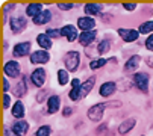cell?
<instances>
[{
	"mask_svg": "<svg viewBox=\"0 0 153 136\" xmlns=\"http://www.w3.org/2000/svg\"><path fill=\"white\" fill-rule=\"evenodd\" d=\"M79 62H80V55H79V52H76V50L68 52L67 56H65V65H67V71H76L77 67H79Z\"/></svg>",
	"mask_w": 153,
	"mask_h": 136,
	"instance_id": "obj_1",
	"label": "cell"
},
{
	"mask_svg": "<svg viewBox=\"0 0 153 136\" xmlns=\"http://www.w3.org/2000/svg\"><path fill=\"white\" fill-rule=\"evenodd\" d=\"M106 107H108L106 103H97V104H94L93 107L88 109V118L91 121H100Z\"/></svg>",
	"mask_w": 153,
	"mask_h": 136,
	"instance_id": "obj_2",
	"label": "cell"
},
{
	"mask_svg": "<svg viewBox=\"0 0 153 136\" xmlns=\"http://www.w3.org/2000/svg\"><path fill=\"white\" fill-rule=\"evenodd\" d=\"M134 83L140 91L147 92V89H149V74L147 73H137L134 76Z\"/></svg>",
	"mask_w": 153,
	"mask_h": 136,
	"instance_id": "obj_3",
	"label": "cell"
},
{
	"mask_svg": "<svg viewBox=\"0 0 153 136\" xmlns=\"http://www.w3.org/2000/svg\"><path fill=\"white\" fill-rule=\"evenodd\" d=\"M26 24H27V20L25 18V17H12L11 20H9V26H11V30L12 32H15V33H18V32H23L25 30V27H26Z\"/></svg>",
	"mask_w": 153,
	"mask_h": 136,
	"instance_id": "obj_4",
	"label": "cell"
},
{
	"mask_svg": "<svg viewBox=\"0 0 153 136\" xmlns=\"http://www.w3.org/2000/svg\"><path fill=\"white\" fill-rule=\"evenodd\" d=\"M118 35L121 36V39L124 42H134V41L138 39L140 32L135 30V29H123V27H120L118 29Z\"/></svg>",
	"mask_w": 153,
	"mask_h": 136,
	"instance_id": "obj_5",
	"label": "cell"
},
{
	"mask_svg": "<svg viewBox=\"0 0 153 136\" xmlns=\"http://www.w3.org/2000/svg\"><path fill=\"white\" fill-rule=\"evenodd\" d=\"M20 70H21L20 64L15 62V61H8L5 64V67H3V71H5V74L8 77H17V76H20Z\"/></svg>",
	"mask_w": 153,
	"mask_h": 136,
	"instance_id": "obj_6",
	"label": "cell"
},
{
	"mask_svg": "<svg viewBox=\"0 0 153 136\" xmlns=\"http://www.w3.org/2000/svg\"><path fill=\"white\" fill-rule=\"evenodd\" d=\"M50 55L47 53V50H36L30 55V64H46L49 62Z\"/></svg>",
	"mask_w": 153,
	"mask_h": 136,
	"instance_id": "obj_7",
	"label": "cell"
},
{
	"mask_svg": "<svg viewBox=\"0 0 153 136\" xmlns=\"http://www.w3.org/2000/svg\"><path fill=\"white\" fill-rule=\"evenodd\" d=\"M30 80H32V83L35 86L41 88L42 85H44V82H46V71H44V68H36V70L32 73V76H30Z\"/></svg>",
	"mask_w": 153,
	"mask_h": 136,
	"instance_id": "obj_8",
	"label": "cell"
},
{
	"mask_svg": "<svg viewBox=\"0 0 153 136\" xmlns=\"http://www.w3.org/2000/svg\"><path fill=\"white\" fill-rule=\"evenodd\" d=\"M30 53V42L25 41V42H18L14 47V56L15 58H23L26 55Z\"/></svg>",
	"mask_w": 153,
	"mask_h": 136,
	"instance_id": "obj_9",
	"label": "cell"
},
{
	"mask_svg": "<svg viewBox=\"0 0 153 136\" xmlns=\"http://www.w3.org/2000/svg\"><path fill=\"white\" fill-rule=\"evenodd\" d=\"M61 35L65 36L68 39V42H73L74 39H79V35H77V30L73 24H65L62 29H61Z\"/></svg>",
	"mask_w": 153,
	"mask_h": 136,
	"instance_id": "obj_10",
	"label": "cell"
},
{
	"mask_svg": "<svg viewBox=\"0 0 153 136\" xmlns=\"http://www.w3.org/2000/svg\"><path fill=\"white\" fill-rule=\"evenodd\" d=\"M71 91H70V94H68V97L73 100V101H76V100H79L80 97H82V83H80V80L79 79H73L71 80Z\"/></svg>",
	"mask_w": 153,
	"mask_h": 136,
	"instance_id": "obj_11",
	"label": "cell"
},
{
	"mask_svg": "<svg viewBox=\"0 0 153 136\" xmlns=\"http://www.w3.org/2000/svg\"><path fill=\"white\" fill-rule=\"evenodd\" d=\"M77 26L83 32H88L96 26V21H94L93 17H80V18H77Z\"/></svg>",
	"mask_w": 153,
	"mask_h": 136,
	"instance_id": "obj_12",
	"label": "cell"
},
{
	"mask_svg": "<svg viewBox=\"0 0 153 136\" xmlns=\"http://www.w3.org/2000/svg\"><path fill=\"white\" fill-rule=\"evenodd\" d=\"M17 136H25L26 133H27V130H29V124L26 123V121H23V120H18V121H15L14 124H12V129H11Z\"/></svg>",
	"mask_w": 153,
	"mask_h": 136,
	"instance_id": "obj_13",
	"label": "cell"
},
{
	"mask_svg": "<svg viewBox=\"0 0 153 136\" xmlns=\"http://www.w3.org/2000/svg\"><path fill=\"white\" fill-rule=\"evenodd\" d=\"M61 107V98L59 95H52L47 100V113H56Z\"/></svg>",
	"mask_w": 153,
	"mask_h": 136,
	"instance_id": "obj_14",
	"label": "cell"
},
{
	"mask_svg": "<svg viewBox=\"0 0 153 136\" xmlns=\"http://www.w3.org/2000/svg\"><path fill=\"white\" fill-rule=\"evenodd\" d=\"M115 89H117V85H115L114 82H105V83L100 86L99 94H100L102 97H109V95L114 94Z\"/></svg>",
	"mask_w": 153,
	"mask_h": 136,
	"instance_id": "obj_15",
	"label": "cell"
},
{
	"mask_svg": "<svg viewBox=\"0 0 153 136\" xmlns=\"http://www.w3.org/2000/svg\"><path fill=\"white\" fill-rule=\"evenodd\" d=\"M96 35H97V32H96V30L82 32V33L79 35V42H80L82 45H90V44L96 39Z\"/></svg>",
	"mask_w": 153,
	"mask_h": 136,
	"instance_id": "obj_16",
	"label": "cell"
},
{
	"mask_svg": "<svg viewBox=\"0 0 153 136\" xmlns=\"http://www.w3.org/2000/svg\"><path fill=\"white\" fill-rule=\"evenodd\" d=\"M52 20V12L49 11V9H44L38 17H35L33 18V23L36 26H41V24H46V23H49Z\"/></svg>",
	"mask_w": 153,
	"mask_h": 136,
	"instance_id": "obj_17",
	"label": "cell"
},
{
	"mask_svg": "<svg viewBox=\"0 0 153 136\" xmlns=\"http://www.w3.org/2000/svg\"><path fill=\"white\" fill-rule=\"evenodd\" d=\"M36 42H38V45L41 47V50H49L52 47V39L46 33H39L36 36Z\"/></svg>",
	"mask_w": 153,
	"mask_h": 136,
	"instance_id": "obj_18",
	"label": "cell"
},
{
	"mask_svg": "<svg viewBox=\"0 0 153 136\" xmlns=\"http://www.w3.org/2000/svg\"><path fill=\"white\" fill-rule=\"evenodd\" d=\"M138 65H140V56L138 55H134L132 58L127 59V62L124 65V70L129 71V73H132V71H135L137 68H138Z\"/></svg>",
	"mask_w": 153,
	"mask_h": 136,
	"instance_id": "obj_19",
	"label": "cell"
},
{
	"mask_svg": "<svg viewBox=\"0 0 153 136\" xmlns=\"http://www.w3.org/2000/svg\"><path fill=\"white\" fill-rule=\"evenodd\" d=\"M41 12H42V5H41V3H30V5H27V8H26V14H27L29 17H32V18L38 17Z\"/></svg>",
	"mask_w": 153,
	"mask_h": 136,
	"instance_id": "obj_20",
	"label": "cell"
},
{
	"mask_svg": "<svg viewBox=\"0 0 153 136\" xmlns=\"http://www.w3.org/2000/svg\"><path fill=\"white\" fill-rule=\"evenodd\" d=\"M135 124H137L135 118H129V120H126L124 123L120 124V127H118V133H120V135H124V133L130 132V130L135 127Z\"/></svg>",
	"mask_w": 153,
	"mask_h": 136,
	"instance_id": "obj_21",
	"label": "cell"
},
{
	"mask_svg": "<svg viewBox=\"0 0 153 136\" xmlns=\"http://www.w3.org/2000/svg\"><path fill=\"white\" fill-rule=\"evenodd\" d=\"M12 117H15V118H18V120H21L25 117V104L21 103L20 100L14 104V107H12Z\"/></svg>",
	"mask_w": 153,
	"mask_h": 136,
	"instance_id": "obj_22",
	"label": "cell"
},
{
	"mask_svg": "<svg viewBox=\"0 0 153 136\" xmlns=\"http://www.w3.org/2000/svg\"><path fill=\"white\" fill-rule=\"evenodd\" d=\"M103 6L99 5V3H88V5H85V12L88 14V15H99L102 12Z\"/></svg>",
	"mask_w": 153,
	"mask_h": 136,
	"instance_id": "obj_23",
	"label": "cell"
},
{
	"mask_svg": "<svg viewBox=\"0 0 153 136\" xmlns=\"http://www.w3.org/2000/svg\"><path fill=\"white\" fill-rule=\"evenodd\" d=\"M94 83H96V77H94V76H93V77H90L85 83H82V97H85V95H86V94H88L90 91L93 89Z\"/></svg>",
	"mask_w": 153,
	"mask_h": 136,
	"instance_id": "obj_24",
	"label": "cell"
},
{
	"mask_svg": "<svg viewBox=\"0 0 153 136\" xmlns=\"http://www.w3.org/2000/svg\"><path fill=\"white\" fill-rule=\"evenodd\" d=\"M138 32L140 33H150V32H153V21H146V23H143V24H140V27H138Z\"/></svg>",
	"mask_w": 153,
	"mask_h": 136,
	"instance_id": "obj_25",
	"label": "cell"
},
{
	"mask_svg": "<svg viewBox=\"0 0 153 136\" xmlns=\"http://www.w3.org/2000/svg\"><path fill=\"white\" fill-rule=\"evenodd\" d=\"M68 80H70V77H68V71L67 70H59L58 71V82H59V85H67Z\"/></svg>",
	"mask_w": 153,
	"mask_h": 136,
	"instance_id": "obj_26",
	"label": "cell"
},
{
	"mask_svg": "<svg viewBox=\"0 0 153 136\" xmlns=\"http://www.w3.org/2000/svg\"><path fill=\"white\" fill-rule=\"evenodd\" d=\"M106 64H108V59H103V58H100V59H94V61L90 62V68H91V70H99V68L105 67Z\"/></svg>",
	"mask_w": 153,
	"mask_h": 136,
	"instance_id": "obj_27",
	"label": "cell"
},
{
	"mask_svg": "<svg viewBox=\"0 0 153 136\" xmlns=\"http://www.w3.org/2000/svg\"><path fill=\"white\" fill-rule=\"evenodd\" d=\"M109 49H111V44H109V41H108V39H103V41H100V42H99L97 50H99V53H100V55L108 53V52H109Z\"/></svg>",
	"mask_w": 153,
	"mask_h": 136,
	"instance_id": "obj_28",
	"label": "cell"
},
{
	"mask_svg": "<svg viewBox=\"0 0 153 136\" xmlns=\"http://www.w3.org/2000/svg\"><path fill=\"white\" fill-rule=\"evenodd\" d=\"M50 133H52L50 126H41V127L36 130L35 136H50Z\"/></svg>",
	"mask_w": 153,
	"mask_h": 136,
	"instance_id": "obj_29",
	"label": "cell"
},
{
	"mask_svg": "<svg viewBox=\"0 0 153 136\" xmlns=\"http://www.w3.org/2000/svg\"><path fill=\"white\" fill-rule=\"evenodd\" d=\"M15 94L18 95V97H21V95H25L26 94V86H25V80H21L17 86H15Z\"/></svg>",
	"mask_w": 153,
	"mask_h": 136,
	"instance_id": "obj_30",
	"label": "cell"
},
{
	"mask_svg": "<svg viewBox=\"0 0 153 136\" xmlns=\"http://www.w3.org/2000/svg\"><path fill=\"white\" fill-rule=\"evenodd\" d=\"M46 35H47L50 39H52V38H59V36H62V35H61V30H58V29H47Z\"/></svg>",
	"mask_w": 153,
	"mask_h": 136,
	"instance_id": "obj_31",
	"label": "cell"
},
{
	"mask_svg": "<svg viewBox=\"0 0 153 136\" xmlns=\"http://www.w3.org/2000/svg\"><path fill=\"white\" fill-rule=\"evenodd\" d=\"M9 106H11V95H9L8 92H5V94H3V107L8 109Z\"/></svg>",
	"mask_w": 153,
	"mask_h": 136,
	"instance_id": "obj_32",
	"label": "cell"
},
{
	"mask_svg": "<svg viewBox=\"0 0 153 136\" xmlns=\"http://www.w3.org/2000/svg\"><path fill=\"white\" fill-rule=\"evenodd\" d=\"M73 6H74L73 3H58V8H59L61 11H70Z\"/></svg>",
	"mask_w": 153,
	"mask_h": 136,
	"instance_id": "obj_33",
	"label": "cell"
},
{
	"mask_svg": "<svg viewBox=\"0 0 153 136\" xmlns=\"http://www.w3.org/2000/svg\"><path fill=\"white\" fill-rule=\"evenodd\" d=\"M146 49L147 50H150V52H153V33L147 38V41H146Z\"/></svg>",
	"mask_w": 153,
	"mask_h": 136,
	"instance_id": "obj_34",
	"label": "cell"
},
{
	"mask_svg": "<svg viewBox=\"0 0 153 136\" xmlns=\"http://www.w3.org/2000/svg\"><path fill=\"white\" fill-rule=\"evenodd\" d=\"M123 6H124V9H126V11H134V9L137 8V5H135V3H123Z\"/></svg>",
	"mask_w": 153,
	"mask_h": 136,
	"instance_id": "obj_35",
	"label": "cell"
},
{
	"mask_svg": "<svg viewBox=\"0 0 153 136\" xmlns=\"http://www.w3.org/2000/svg\"><path fill=\"white\" fill-rule=\"evenodd\" d=\"M71 112H73V109H71V107H65L62 113H64V117H70V115H71Z\"/></svg>",
	"mask_w": 153,
	"mask_h": 136,
	"instance_id": "obj_36",
	"label": "cell"
},
{
	"mask_svg": "<svg viewBox=\"0 0 153 136\" xmlns=\"http://www.w3.org/2000/svg\"><path fill=\"white\" fill-rule=\"evenodd\" d=\"M8 89H9V83H8V79H3V91H5V92H8Z\"/></svg>",
	"mask_w": 153,
	"mask_h": 136,
	"instance_id": "obj_37",
	"label": "cell"
},
{
	"mask_svg": "<svg viewBox=\"0 0 153 136\" xmlns=\"http://www.w3.org/2000/svg\"><path fill=\"white\" fill-rule=\"evenodd\" d=\"M5 136H17V135H15L12 130H9V129L6 127V129H5Z\"/></svg>",
	"mask_w": 153,
	"mask_h": 136,
	"instance_id": "obj_38",
	"label": "cell"
}]
</instances>
